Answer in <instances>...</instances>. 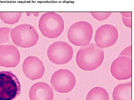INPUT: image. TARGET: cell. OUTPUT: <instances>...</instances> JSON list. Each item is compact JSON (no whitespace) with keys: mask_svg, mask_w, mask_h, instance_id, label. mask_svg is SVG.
<instances>
[{"mask_svg":"<svg viewBox=\"0 0 134 100\" xmlns=\"http://www.w3.org/2000/svg\"><path fill=\"white\" fill-rule=\"evenodd\" d=\"M104 59V50L95 44L81 47L76 55V62L80 68L85 71L96 70L102 66Z\"/></svg>","mask_w":134,"mask_h":100,"instance_id":"obj_1","label":"cell"},{"mask_svg":"<svg viewBox=\"0 0 134 100\" xmlns=\"http://www.w3.org/2000/svg\"><path fill=\"white\" fill-rule=\"evenodd\" d=\"M38 26L44 36L54 39L58 37L63 32L65 23L60 15L54 12H47L41 16Z\"/></svg>","mask_w":134,"mask_h":100,"instance_id":"obj_2","label":"cell"},{"mask_svg":"<svg viewBox=\"0 0 134 100\" xmlns=\"http://www.w3.org/2000/svg\"><path fill=\"white\" fill-rule=\"evenodd\" d=\"M10 37L13 43L19 47L29 48L37 44L39 35L37 30L31 24H20L12 29Z\"/></svg>","mask_w":134,"mask_h":100,"instance_id":"obj_3","label":"cell"},{"mask_svg":"<svg viewBox=\"0 0 134 100\" xmlns=\"http://www.w3.org/2000/svg\"><path fill=\"white\" fill-rule=\"evenodd\" d=\"M93 31V27L90 23L85 21H79L69 28L68 39L75 46H85L90 44Z\"/></svg>","mask_w":134,"mask_h":100,"instance_id":"obj_4","label":"cell"},{"mask_svg":"<svg viewBox=\"0 0 134 100\" xmlns=\"http://www.w3.org/2000/svg\"><path fill=\"white\" fill-rule=\"evenodd\" d=\"M20 81L10 71H0V100H13L21 93Z\"/></svg>","mask_w":134,"mask_h":100,"instance_id":"obj_5","label":"cell"},{"mask_svg":"<svg viewBox=\"0 0 134 100\" xmlns=\"http://www.w3.org/2000/svg\"><path fill=\"white\" fill-rule=\"evenodd\" d=\"M73 48L64 41H57L51 44L47 50L49 59L56 65L66 64L73 58Z\"/></svg>","mask_w":134,"mask_h":100,"instance_id":"obj_6","label":"cell"},{"mask_svg":"<svg viewBox=\"0 0 134 100\" xmlns=\"http://www.w3.org/2000/svg\"><path fill=\"white\" fill-rule=\"evenodd\" d=\"M76 83L75 76L67 69H60L53 73L50 84L54 90L61 93H68L72 91Z\"/></svg>","mask_w":134,"mask_h":100,"instance_id":"obj_7","label":"cell"},{"mask_svg":"<svg viewBox=\"0 0 134 100\" xmlns=\"http://www.w3.org/2000/svg\"><path fill=\"white\" fill-rule=\"evenodd\" d=\"M118 38V30L116 27L111 24H105L96 30L94 40L96 45L102 49L114 45Z\"/></svg>","mask_w":134,"mask_h":100,"instance_id":"obj_8","label":"cell"},{"mask_svg":"<svg viewBox=\"0 0 134 100\" xmlns=\"http://www.w3.org/2000/svg\"><path fill=\"white\" fill-rule=\"evenodd\" d=\"M22 70L27 78L35 80L43 77L45 69L41 60L37 56L32 55L27 57L24 60Z\"/></svg>","mask_w":134,"mask_h":100,"instance_id":"obj_9","label":"cell"},{"mask_svg":"<svg viewBox=\"0 0 134 100\" xmlns=\"http://www.w3.org/2000/svg\"><path fill=\"white\" fill-rule=\"evenodd\" d=\"M132 59L125 56H119L111 64L110 72L117 80H127L132 77Z\"/></svg>","mask_w":134,"mask_h":100,"instance_id":"obj_10","label":"cell"},{"mask_svg":"<svg viewBox=\"0 0 134 100\" xmlns=\"http://www.w3.org/2000/svg\"><path fill=\"white\" fill-rule=\"evenodd\" d=\"M20 59V52L16 46L10 44L0 46V66L14 68L19 64Z\"/></svg>","mask_w":134,"mask_h":100,"instance_id":"obj_11","label":"cell"},{"mask_svg":"<svg viewBox=\"0 0 134 100\" xmlns=\"http://www.w3.org/2000/svg\"><path fill=\"white\" fill-rule=\"evenodd\" d=\"M29 96L30 100H53L54 93L49 85L39 82L31 86Z\"/></svg>","mask_w":134,"mask_h":100,"instance_id":"obj_12","label":"cell"},{"mask_svg":"<svg viewBox=\"0 0 134 100\" xmlns=\"http://www.w3.org/2000/svg\"><path fill=\"white\" fill-rule=\"evenodd\" d=\"M113 100H132V83L119 84L113 90Z\"/></svg>","mask_w":134,"mask_h":100,"instance_id":"obj_13","label":"cell"},{"mask_svg":"<svg viewBox=\"0 0 134 100\" xmlns=\"http://www.w3.org/2000/svg\"><path fill=\"white\" fill-rule=\"evenodd\" d=\"M86 100H110V99L106 89L97 86L93 88L88 92Z\"/></svg>","mask_w":134,"mask_h":100,"instance_id":"obj_14","label":"cell"},{"mask_svg":"<svg viewBox=\"0 0 134 100\" xmlns=\"http://www.w3.org/2000/svg\"><path fill=\"white\" fill-rule=\"evenodd\" d=\"M22 12H0V18L6 24L13 25L18 23Z\"/></svg>","mask_w":134,"mask_h":100,"instance_id":"obj_15","label":"cell"},{"mask_svg":"<svg viewBox=\"0 0 134 100\" xmlns=\"http://www.w3.org/2000/svg\"><path fill=\"white\" fill-rule=\"evenodd\" d=\"M12 28L8 27L0 28V46L4 44L10 43V31Z\"/></svg>","mask_w":134,"mask_h":100,"instance_id":"obj_16","label":"cell"},{"mask_svg":"<svg viewBox=\"0 0 134 100\" xmlns=\"http://www.w3.org/2000/svg\"><path fill=\"white\" fill-rule=\"evenodd\" d=\"M93 18L98 21H103L109 18L112 14L111 12H91Z\"/></svg>","mask_w":134,"mask_h":100,"instance_id":"obj_17","label":"cell"},{"mask_svg":"<svg viewBox=\"0 0 134 100\" xmlns=\"http://www.w3.org/2000/svg\"><path fill=\"white\" fill-rule=\"evenodd\" d=\"M119 56H125L131 58H132V46H130L124 49L119 54Z\"/></svg>","mask_w":134,"mask_h":100,"instance_id":"obj_18","label":"cell"},{"mask_svg":"<svg viewBox=\"0 0 134 100\" xmlns=\"http://www.w3.org/2000/svg\"><path fill=\"white\" fill-rule=\"evenodd\" d=\"M121 19L124 25L129 28H132V18L121 17Z\"/></svg>","mask_w":134,"mask_h":100,"instance_id":"obj_19","label":"cell"},{"mask_svg":"<svg viewBox=\"0 0 134 100\" xmlns=\"http://www.w3.org/2000/svg\"><path fill=\"white\" fill-rule=\"evenodd\" d=\"M120 14L122 16L127 17V18H132V12H120Z\"/></svg>","mask_w":134,"mask_h":100,"instance_id":"obj_20","label":"cell"}]
</instances>
